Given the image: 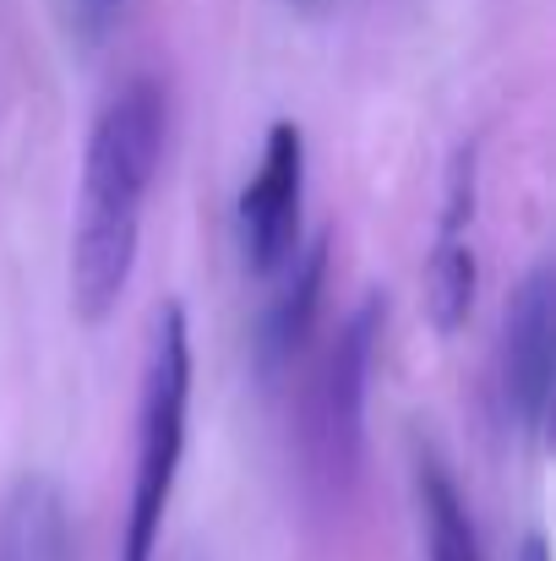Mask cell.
<instances>
[{
  "mask_svg": "<svg viewBox=\"0 0 556 561\" xmlns=\"http://www.w3.org/2000/svg\"><path fill=\"white\" fill-rule=\"evenodd\" d=\"M475 202H480V164H475V142H464L447 164L442 218H436V240L425 262V317L442 339H453L469 322L475 289H480V262H475V234H469Z\"/></svg>",
  "mask_w": 556,
  "mask_h": 561,
  "instance_id": "obj_5",
  "label": "cell"
},
{
  "mask_svg": "<svg viewBox=\"0 0 556 561\" xmlns=\"http://www.w3.org/2000/svg\"><path fill=\"white\" fill-rule=\"evenodd\" d=\"M284 284L262 317V333H257V360L262 371H279L284 360H295V350L311 339V322L322 311V289H328V234L317 240H300L295 256L279 267Z\"/></svg>",
  "mask_w": 556,
  "mask_h": 561,
  "instance_id": "obj_7",
  "label": "cell"
},
{
  "mask_svg": "<svg viewBox=\"0 0 556 561\" xmlns=\"http://www.w3.org/2000/svg\"><path fill=\"white\" fill-rule=\"evenodd\" d=\"M387 322V300L366 295L350 322L339 328L333 350H328V371L317 387V442L328 453L333 469H355L361 442H366V398H371V371H376V339Z\"/></svg>",
  "mask_w": 556,
  "mask_h": 561,
  "instance_id": "obj_6",
  "label": "cell"
},
{
  "mask_svg": "<svg viewBox=\"0 0 556 561\" xmlns=\"http://www.w3.org/2000/svg\"><path fill=\"white\" fill-rule=\"evenodd\" d=\"M300 213H306V131L295 121H273L257 175L240 186L235 202V245L246 273L268 278L295 256Z\"/></svg>",
  "mask_w": 556,
  "mask_h": 561,
  "instance_id": "obj_3",
  "label": "cell"
},
{
  "mask_svg": "<svg viewBox=\"0 0 556 561\" xmlns=\"http://www.w3.org/2000/svg\"><path fill=\"white\" fill-rule=\"evenodd\" d=\"M415 507H420V540L425 561H486L475 513L453 480V469L436 458V447L415 442Z\"/></svg>",
  "mask_w": 556,
  "mask_h": 561,
  "instance_id": "obj_8",
  "label": "cell"
},
{
  "mask_svg": "<svg viewBox=\"0 0 556 561\" xmlns=\"http://www.w3.org/2000/svg\"><path fill=\"white\" fill-rule=\"evenodd\" d=\"M513 561H552V546H546V535H530L524 546H519V557Z\"/></svg>",
  "mask_w": 556,
  "mask_h": 561,
  "instance_id": "obj_10",
  "label": "cell"
},
{
  "mask_svg": "<svg viewBox=\"0 0 556 561\" xmlns=\"http://www.w3.org/2000/svg\"><path fill=\"white\" fill-rule=\"evenodd\" d=\"M185 420H191V322L181 300H164L154 311L148 360H143L137 463H132V496H126V524H121V561L159 557L185 458Z\"/></svg>",
  "mask_w": 556,
  "mask_h": 561,
  "instance_id": "obj_2",
  "label": "cell"
},
{
  "mask_svg": "<svg viewBox=\"0 0 556 561\" xmlns=\"http://www.w3.org/2000/svg\"><path fill=\"white\" fill-rule=\"evenodd\" d=\"M121 5L126 0H55V16L77 44H99L110 33V22L121 16Z\"/></svg>",
  "mask_w": 556,
  "mask_h": 561,
  "instance_id": "obj_9",
  "label": "cell"
},
{
  "mask_svg": "<svg viewBox=\"0 0 556 561\" xmlns=\"http://www.w3.org/2000/svg\"><path fill=\"white\" fill-rule=\"evenodd\" d=\"M164 159V88L132 77L99 110L82 153V191L71 224V311L82 328H99L137 267L143 207Z\"/></svg>",
  "mask_w": 556,
  "mask_h": 561,
  "instance_id": "obj_1",
  "label": "cell"
},
{
  "mask_svg": "<svg viewBox=\"0 0 556 561\" xmlns=\"http://www.w3.org/2000/svg\"><path fill=\"white\" fill-rule=\"evenodd\" d=\"M552 381H556V278L541 262L519 295L508 300L502 322V414L535 447L552 425Z\"/></svg>",
  "mask_w": 556,
  "mask_h": 561,
  "instance_id": "obj_4",
  "label": "cell"
}]
</instances>
